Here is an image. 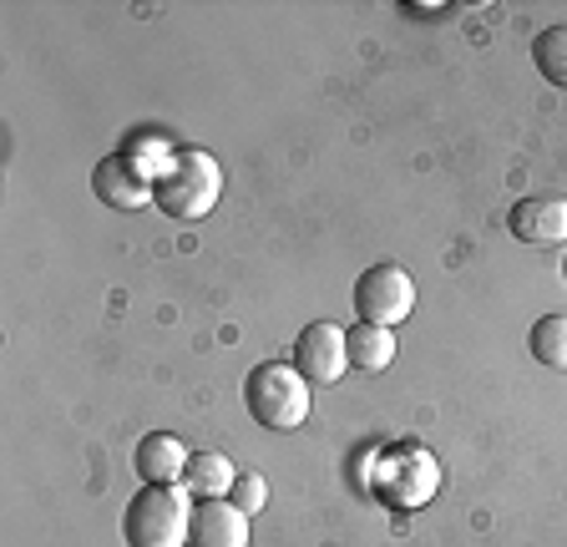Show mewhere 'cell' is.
<instances>
[{"instance_id": "1", "label": "cell", "mask_w": 567, "mask_h": 547, "mask_svg": "<svg viewBox=\"0 0 567 547\" xmlns=\"http://www.w3.org/2000/svg\"><path fill=\"white\" fill-rule=\"evenodd\" d=\"M218 198H224V167H218V157L198 153V147H183L153 188V203L167 218H177V224L208 218Z\"/></svg>"}, {"instance_id": "2", "label": "cell", "mask_w": 567, "mask_h": 547, "mask_svg": "<svg viewBox=\"0 0 567 547\" xmlns=\"http://www.w3.org/2000/svg\"><path fill=\"white\" fill-rule=\"evenodd\" d=\"M193 533V492L177 487H142L122 512L127 547H188Z\"/></svg>"}, {"instance_id": "3", "label": "cell", "mask_w": 567, "mask_h": 547, "mask_svg": "<svg viewBox=\"0 0 567 547\" xmlns=\"http://www.w3.org/2000/svg\"><path fill=\"white\" fill-rule=\"evenodd\" d=\"M244 401L264 431H299L309 421V381L289 360H264L248 370Z\"/></svg>"}, {"instance_id": "4", "label": "cell", "mask_w": 567, "mask_h": 547, "mask_svg": "<svg viewBox=\"0 0 567 547\" xmlns=\"http://www.w3.org/2000/svg\"><path fill=\"white\" fill-rule=\"evenodd\" d=\"M370 487L385 507L415 512L436 497L441 487V466L425 446H390L385 456H375V472H370Z\"/></svg>"}, {"instance_id": "5", "label": "cell", "mask_w": 567, "mask_h": 547, "mask_svg": "<svg viewBox=\"0 0 567 547\" xmlns=\"http://www.w3.org/2000/svg\"><path fill=\"white\" fill-rule=\"evenodd\" d=\"M411 310H415V279L401 264H375V269H365L354 279V314L365 324L395 330Z\"/></svg>"}, {"instance_id": "6", "label": "cell", "mask_w": 567, "mask_h": 547, "mask_svg": "<svg viewBox=\"0 0 567 547\" xmlns=\"http://www.w3.org/2000/svg\"><path fill=\"white\" fill-rule=\"evenodd\" d=\"M295 370L309 385H334L350 370V345H344V330L330 320H315L299 330L295 340Z\"/></svg>"}, {"instance_id": "7", "label": "cell", "mask_w": 567, "mask_h": 547, "mask_svg": "<svg viewBox=\"0 0 567 547\" xmlns=\"http://www.w3.org/2000/svg\"><path fill=\"white\" fill-rule=\"evenodd\" d=\"M507 228L532 244V249H547V244H567V198H553V193H532L512 208Z\"/></svg>"}, {"instance_id": "8", "label": "cell", "mask_w": 567, "mask_h": 547, "mask_svg": "<svg viewBox=\"0 0 567 547\" xmlns=\"http://www.w3.org/2000/svg\"><path fill=\"white\" fill-rule=\"evenodd\" d=\"M92 193L106 203V208H117V214H132V208H147V203H153V183L132 167L127 153H112V157L96 163Z\"/></svg>"}, {"instance_id": "9", "label": "cell", "mask_w": 567, "mask_h": 547, "mask_svg": "<svg viewBox=\"0 0 567 547\" xmlns=\"http://www.w3.org/2000/svg\"><path fill=\"white\" fill-rule=\"evenodd\" d=\"M188 446L173 436V431H147V436L137 441V452H132V466H137V476L147 482V487H177L183 482V472H188Z\"/></svg>"}, {"instance_id": "10", "label": "cell", "mask_w": 567, "mask_h": 547, "mask_svg": "<svg viewBox=\"0 0 567 547\" xmlns=\"http://www.w3.org/2000/svg\"><path fill=\"white\" fill-rule=\"evenodd\" d=\"M188 547H248V512H238L234 502L208 497L193 507V533Z\"/></svg>"}, {"instance_id": "11", "label": "cell", "mask_w": 567, "mask_h": 547, "mask_svg": "<svg viewBox=\"0 0 567 547\" xmlns=\"http://www.w3.org/2000/svg\"><path fill=\"white\" fill-rule=\"evenodd\" d=\"M344 345H350V365L365 370V375H380V370L395 360V330H385V324H354V330H344Z\"/></svg>"}, {"instance_id": "12", "label": "cell", "mask_w": 567, "mask_h": 547, "mask_svg": "<svg viewBox=\"0 0 567 547\" xmlns=\"http://www.w3.org/2000/svg\"><path fill=\"white\" fill-rule=\"evenodd\" d=\"M234 482H238V472H234V462H228L224 452H198L188 462V472H183V487H188L198 502L228 497V492H234Z\"/></svg>"}, {"instance_id": "13", "label": "cell", "mask_w": 567, "mask_h": 547, "mask_svg": "<svg viewBox=\"0 0 567 547\" xmlns=\"http://www.w3.org/2000/svg\"><path fill=\"white\" fill-rule=\"evenodd\" d=\"M532 61H537L543 82H553L557 92H567V25H547V31H537V41H532Z\"/></svg>"}, {"instance_id": "14", "label": "cell", "mask_w": 567, "mask_h": 547, "mask_svg": "<svg viewBox=\"0 0 567 547\" xmlns=\"http://www.w3.org/2000/svg\"><path fill=\"white\" fill-rule=\"evenodd\" d=\"M527 345L547 370H567V314H543V320L532 324Z\"/></svg>"}, {"instance_id": "15", "label": "cell", "mask_w": 567, "mask_h": 547, "mask_svg": "<svg viewBox=\"0 0 567 547\" xmlns=\"http://www.w3.org/2000/svg\"><path fill=\"white\" fill-rule=\"evenodd\" d=\"M122 153L132 157V167H137V173H142L147 183H153V188H157V178H163L167 167H173V157H177L173 147L163 143V137H137V143H127Z\"/></svg>"}, {"instance_id": "16", "label": "cell", "mask_w": 567, "mask_h": 547, "mask_svg": "<svg viewBox=\"0 0 567 547\" xmlns=\"http://www.w3.org/2000/svg\"><path fill=\"white\" fill-rule=\"evenodd\" d=\"M228 502H234L238 512H264L269 507V482H264L259 472H238V482H234V492H228Z\"/></svg>"}]
</instances>
